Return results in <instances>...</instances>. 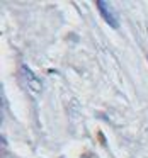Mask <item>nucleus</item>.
Masks as SVG:
<instances>
[{
  "mask_svg": "<svg viewBox=\"0 0 148 158\" xmlns=\"http://www.w3.org/2000/svg\"><path fill=\"white\" fill-rule=\"evenodd\" d=\"M97 9H99L102 19L111 26V27H114V29L119 27V17H117L116 10H114V7L109 4V2H106V0H99V2H97Z\"/></svg>",
  "mask_w": 148,
  "mask_h": 158,
  "instance_id": "nucleus-1",
  "label": "nucleus"
}]
</instances>
